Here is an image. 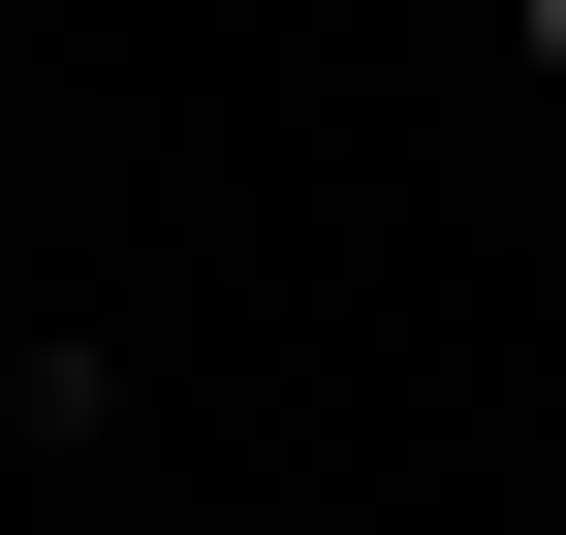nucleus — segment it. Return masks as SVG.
<instances>
[{"mask_svg":"<svg viewBox=\"0 0 566 535\" xmlns=\"http://www.w3.org/2000/svg\"><path fill=\"white\" fill-rule=\"evenodd\" d=\"M535 63H566V0H535Z\"/></svg>","mask_w":566,"mask_h":535,"instance_id":"nucleus-1","label":"nucleus"}]
</instances>
